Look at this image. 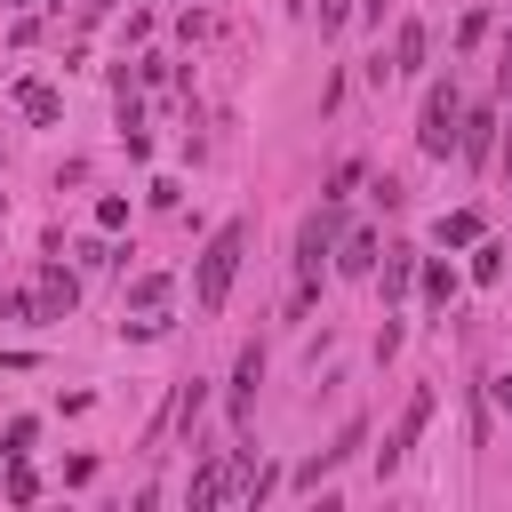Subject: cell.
<instances>
[{
  "instance_id": "6da1fadb",
  "label": "cell",
  "mask_w": 512,
  "mask_h": 512,
  "mask_svg": "<svg viewBox=\"0 0 512 512\" xmlns=\"http://www.w3.org/2000/svg\"><path fill=\"white\" fill-rule=\"evenodd\" d=\"M240 256H248V224L232 216V224H216V240L200 248V272H192V304H200V312H224V296H232V272H240Z\"/></svg>"
},
{
  "instance_id": "7a4b0ae2",
  "label": "cell",
  "mask_w": 512,
  "mask_h": 512,
  "mask_svg": "<svg viewBox=\"0 0 512 512\" xmlns=\"http://www.w3.org/2000/svg\"><path fill=\"white\" fill-rule=\"evenodd\" d=\"M456 136H464V96H456V80H432L424 88V120H416V152L424 160H448Z\"/></svg>"
},
{
  "instance_id": "3957f363",
  "label": "cell",
  "mask_w": 512,
  "mask_h": 512,
  "mask_svg": "<svg viewBox=\"0 0 512 512\" xmlns=\"http://www.w3.org/2000/svg\"><path fill=\"white\" fill-rule=\"evenodd\" d=\"M336 232H344V216H336V200H328V208H312V216L296 224V280H304V288L320 280V256L336 248Z\"/></svg>"
},
{
  "instance_id": "277c9868",
  "label": "cell",
  "mask_w": 512,
  "mask_h": 512,
  "mask_svg": "<svg viewBox=\"0 0 512 512\" xmlns=\"http://www.w3.org/2000/svg\"><path fill=\"white\" fill-rule=\"evenodd\" d=\"M424 424H432V384H416V392H408V408H400V424H392V440H384V448H376V472H400V464H408V448H416V432H424Z\"/></svg>"
},
{
  "instance_id": "5b68a950",
  "label": "cell",
  "mask_w": 512,
  "mask_h": 512,
  "mask_svg": "<svg viewBox=\"0 0 512 512\" xmlns=\"http://www.w3.org/2000/svg\"><path fill=\"white\" fill-rule=\"evenodd\" d=\"M256 384H264V352L248 344L240 360H232V424L248 432V408H256Z\"/></svg>"
},
{
  "instance_id": "8992f818",
  "label": "cell",
  "mask_w": 512,
  "mask_h": 512,
  "mask_svg": "<svg viewBox=\"0 0 512 512\" xmlns=\"http://www.w3.org/2000/svg\"><path fill=\"white\" fill-rule=\"evenodd\" d=\"M16 112H24V120H40V128H48V120H56V112H64V96H56V88H48V80H16Z\"/></svg>"
},
{
  "instance_id": "52a82bcc",
  "label": "cell",
  "mask_w": 512,
  "mask_h": 512,
  "mask_svg": "<svg viewBox=\"0 0 512 512\" xmlns=\"http://www.w3.org/2000/svg\"><path fill=\"white\" fill-rule=\"evenodd\" d=\"M496 128H504L496 112H464V136H456V152L480 168V160H488V144H496Z\"/></svg>"
},
{
  "instance_id": "ba28073f",
  "label": "cell",
  "mask_w": 512,
  "mask_h": 512,
  "mask_svg": "<svg viewBox=\"0 0 512 512\" xmlns=\"http://www.w3.org/2000/svg\"><path fill=\"white\" fill-rule=\"evenodd\" d=\"M416 264H424V256H408V248H392V256L376 264V280H384V304H400V296L416 288Z\"/></svg>"
},
{
  "instance_id": "9c48e42d",
  "label": "cell",
  "mask_w": 512,
  "mask_h": 512,
  "mask_svg": "<svg viewBox=\"0 0 512 512\" xmlns=\"http://www.w3.org/2000/svg\"><path fill=\"white\" fill-rule=\"evenodd\" d=\"M72 296H80V288H72V272H56V264H48L32 304H40V320H64V312H72Z\"/></svg>"
},
{
  "instance_id": "30bf717a",
  "label": "cell",
  "mask_w": 512,
  "mask_h": 512,
  "mask_svg": "<svg viewBox=\"0 0 512 512\" xmlns=\"http://www.w3.org/2000/svg\"><path fill=\"white\" fill-rule=\"evenodd\" d=\"M392 72H424V24H416V16L392 32Z\"/></svg>"
},
{
  "instance_id": "8fae6325",
  "label": "cell",
  "mask_w": 512,
  "mask_h": 512,
  "mask_svg": "<svg viewBox=\"0 0 512 512\" xmlns=\"http://www.w3.org/2000/svg\"><path fill=\"white\" fill-rule=\"evenodd\" d=\"M360 440H368V424H360V416H352V424H344V432H336V448H320V464H304V480H320V472H328V464H344V456H360Z\"/></svg>"
},
{
  "instance_id": "7c38bea8",
  "label": "cell",
  "mask_w": 512,
  "mask_h": 512,
  "mask_svg": "<svg viewBox=\"0 0 512 512\" xmlns=\"http://www.w3.org/2000/svg\"><path fill=\"white\" fill-rule=\"evenodd\" d=\"M336 272L368 280V272H376V232H352V240H344V256H336Z\"/></svg>"
},
{
  "instance_id": "4fadbf2b",
  "label": "cell",
  "mask_w": 512,
  "mask_h": 512,
  "mask_svg": "<svg viewBox=\"0 0 512 512\" xmlns=\"http://www.w3.org/2000/svg\"><path fill=\"white\" fill-rule=\"evenodd\" d=\"M416 288H424V304H448V296H456V272H448L440 256H424V264H416Z\"/></svg>"
},
{
  "instance_id": "5bb4252c",
  "label": "cell",
  "mask_w": 512,
  "mask_h": 512,
  "mask_svg": "<svg viewBox=\"0 0 512 512\" xmlns=\"http://www.w3.org/2000/svg\"><path fill=\"white\" fill-rule=\"evenodd\" d=\"M128 304H136V312H160V304H168V272H144V280L128 288Z\"/></svg>"
},
{
  "instance_id": "9a60e30c",
  "label": "cell",
  "mask_w": 512,
  "mask_h": 512,
  "mask_svg": "<svg viewBox=\"0 0 512 512\" xmlns=\"http://www.w3.org/2000/svg\"><path fill=\"white\" fill-rule=\"evenodd\" d=\"M472 232H480V216H472V208H456V216H440V248H464Z\"/></svg>"
},
{
  "instance_id": "2e32d148",
  "label": "cell",
  "mask_w": 512,
  "mask_h": 512,
  "mask_svg": "<svg viewBox=\"0 0 512 512\" xmlns=\"http://www.w3.org/2000/svg\"><path fill=\"white\" fill-rule=\"evenodd\" d=\"M472 280L496 288V280H504V248H472Z\"/></svg>"
},
{
  "instance_id": "e0dca14e",
  "label": "cell",
  "mask_w": 512,
  "mask_h": 512,
  "mask_svg": "<svg viewBox=\"0 0 512 512\" xmlns=\"http://www.w3.org/2000/svg\"><path fill=\"white\" fill-rule=\"evenodd\" d=\"M32 496H40V480H32V464L16 456V464H8V504H32Z\"/></svg>"
},
{
  "instance_id": "ac0fdd59",
  "label": "cell",
  "mask_w": 512,
  "mask_h": 512,
  "mask_svg": "<svg viewBox=\"0 0 512 512\" xmlns=\"http://www.w3.org/2000/svg\"><path fill=\"white\" fill-rule=\"evenodd\" d=\"M344 16H360V0H320V32H336Z\"/></svg>"
},
{
  "instance_id": "d6986e66",
  "label": "cell",
  "mask_w": 512,
  "mask_h": 512,
  "mask_svg": "<svg viewBox=\"0 0 512 512\" xmlns=\"http://www.w3.org/2000/svg\"><path fill=\"white\" fill-rule=\"evenodd\" d=\"M496 80L512 88V32H504V48H496Z\"/></svg>"
},
{
  "instance_id": "ffe728a7",
  "label": "cell",
  "mask_w": 512,
  "mask_h": 512,
  "mask_svg": "<svg viewBox=\"0 0 512 512\" xmlns=\"http://www.w3.org/2000/svg\"><path fill=\"white\" fill-rule=\"evenodd\" d=\"M80 16H88V24H96V16H112V0H80Z\"/></svg>"
},
{
  "instance_id": "44dd1931",
  "label": "cell",
  "mask_w": 512,
  "mask_h": 512,
  "mask_svg": "<svg viewBox=\"0 0 512 512\" xmlns=\"http://www.w3.org/2000/svg\"><path fill=\"white\" fill-rule=\"evenodd\" d=\"M488 392H496V408H512V376H496V384H488Z\"/></svg>"
},
{
  "instance_id": "7402d4cb",
  "label": "cell",
  "mask_w": 512,
  "mask_h": 512,
  "mask_svg": "<svg viewBox=\"0 0 512 512\" xmlns=\"http://www.w3.org/2000/svg\"><path fill=\"white\" fill-rule=\"evenodd\" d=\"M360 24H384V0H360Z\"/></svg>"
},
{
  "instance_id": "603a6c76",
  "label": "cell",
  "mask_w": 512,
  "mask_h": 512,
  "mask_svg": "<svg viewBox=\"0 0 512 512\" xmlns=\"http://www.w3.org/2000/svg\"><path fill=\"white\" fill-rule=\"evenodd\" d=\"M504 168H512V120H504Z\"/></svg>"
}]
</instances>
